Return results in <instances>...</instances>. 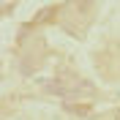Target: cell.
<instances>
[{"instance_id": "6da1fadb", "label": "cell", "mask_w": 120, "mask_h": 120, "mask_svg": "<svg viewBox=\"0 0 120 120\" xmlns=\"http://www.w3.org/2000/svg\"><path fill=\"white\" fill-rule=\"evenodd\" d=\"M117 71H120V63H117Z\"/></svg>"}]
</instances>
